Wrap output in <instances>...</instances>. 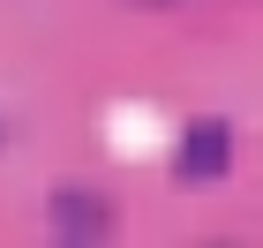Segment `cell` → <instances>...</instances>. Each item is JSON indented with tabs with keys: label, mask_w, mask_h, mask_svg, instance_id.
Listing matches in <instances>:
<instances>
[{
	"label": "cell",
	"mask_w": 263,
	"mask_h": 248,
	"mask_svg": "<svg viewBox=\"0 0 263 248\" xmlns=\"http://www.w3.org/2000/svg\"><path fill=\"white\" fill-rule=\"evenodd\" d=\"M151 8H165V0H151Z\"/></svg>",
	"instance_id": "3"
},
{
	"label": "cell",
	"mask_w": 263,
	"mask_h": 248,
	"mask_svg": "<svg viewBox=\"0 0 263 248\" xmlns=\"http://www.w3.org/2000/svg\"><path fill=\"white\" fill-rule=\"evenodd\" d=\"M226 165H233V128L226 121H196L181 136V173L188 181H218Z\"/></svg>",
	"instance_id": "1"
},
{
	"label": "cell",
	"mask_w": 263,
	"mask_h": 248,
	"mask_svg": "<svg viewBox=\"0 0 263 248\" xmlns=\"http://www.w3.org/2000/svg\"><path fill=\"white\" fill-rule=\"evenodd\" d=\"M53 226H61V241H105L113 233V203L83 196V188H61L53 196Z\"/></svg>",
	"instance_id": "2"
}]
</instances>
